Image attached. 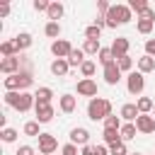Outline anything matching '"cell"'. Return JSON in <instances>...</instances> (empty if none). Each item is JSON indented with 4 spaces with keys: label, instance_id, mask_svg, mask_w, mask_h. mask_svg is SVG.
Here are the masks:
<instances>
[{
    "label": "cell",
    "instance_id": "bcb514c9",
    "mask_svg": "<svg viewBox=\"0 0 155 155\" xmlns=\"http://www.w3.org/2000/svg\"><path fill=\"white\" fill-rule=\"evenodd\" d=\"M131 155H143V153H131Z\"/></svg>",
    "mask_w": 155,
    "mask_h": 155
},
{
    "label": "cell",
    "instance_id": "74e56055",
    "mask_svg": "<svg viewBox=\"0 0 155 155\" xmlns=\"http://www.w3.org/2000/svg\"><path fill=\"white\" fill-rule=\"evenodd\" d=\"M0 138H2L5 143H15V140H17V131L7 126V128H2V133H0Z\"/></svg>",
    "mask_w": 155,
    "mask_h": 155
},
{
    "label": "cell",
    "instance_id": "cb8c5ba5",
    "mask_svg": "<svg viewBox=\"0 0 155 155\" xmlns=\"http://www.w3.org/2000/svg\"><path fill=\"white\" fill-rule=\"evenodd\" d=\"M44 34H46L48 39L58 41V36H61V24H58V22H48V24L44 27Z\"/></svg>",
    "mask_w": 155,
    "mask_h": 155
},
{
    "label": "cell",
    "instance_id": "d6986e66",
    "mask_svg": "<svg viewBox=\"0 0 155 155\" xmlns=\"http://www.w3.org/2000/svg\"><path fill=\"white\" fill-rule=\"evenodd\" d=\"M102 138H104L107 145H116V143H121V131H116V128H104Z\"/></svg>",
    "mask_w": 155,
    "mask_h": 155
},
{
    "label": "cell",
    "instance_id": "1f68e13d",
    "mask_svg": "<svg viewBox=\"0 0 155 155\" xmlns=\"http://www.w3.org/2000/svg\"><path fill=\"white\" fill-rule=\"evenodd\" d=\"M80 155H109V150L104 145H85Z\"/></svg>",
    "mask_w": 155,
    "mask_h": 155
},
{
    "label": "cell",
    "instance_id": "7402d4cb",
    "mask_svg": "<svg viewBox=\"0 0 155 155\" xmlns=\"http://www.w3.org/2000/svg\"><path fill=\"white\" fill-rule=\"evenodd\" d=\"M153 70H155V58L140 56L138 58V73H153Z\"/></svg>",
    "mask_w": 155,
    "mask_h": 155
},
{
    "label": "cell",
    "instance_id": "f35d334b",
    "mask_svg": "<svg viewBox=\"0 0 155 155\" xmlns=\"http://www.w3.org/2000/svg\"><path fill=\"white\" fill-rule=\"evenodd\" d=\"M109 155H128L126 143L121 140V143H116V145H109Z\"/></svg>",
    "mask_w": 155,
    "mask_h": 155
},
{
    "label": "cell",
    "instance_id": "52a82bcc",
    "mask_svg": "<svg viewBox=\"0 0 155 155\" xmlns=\"http://www.w3.org/2000/svg\"><path fill=\"white\" fill-rule=\"evenodd\" d=\"M34 114H36V121L39 124H48L51 119H53V107L51 104H44V102H36V107H34Z\"/></svg>",
    "mask_w": 155,
    "mask_h": 155
},
{
    "label": "cell",
    "instance_id": "30bf717a",
    "mask_svg": "<svg viewBox=\"0 0 155 155\" xmlns=\"http://www.w3.org/2000/svg\"><path fill=\"white\" fill-rule=\"evenodd\" d=\"M70 143L73 145H90V131L87 128H82V126H78V128H73L70 131Z\"/></svg>",
    "mask_w": 155,
    "mask_h": 155
},
{
    "label": "cell",
    "instance_id": "8d00e7d4",
    "mask_svg": "<svg viewBox=\"0 0 155 155\" xmlns=\"http://www.w3.org/2000/svg\"><path fill=\"white\" fill-rule=\"evenodd\" d=\"M94 70H97V65H94L92 61H85V63L80 65V73H82L85 78H92V75H94Z\"/></svg>",
    "mask_w": 155,
    "mask_h": 155
},
{
    "label": "cell",
    "instance_id": "4fadbf2b",
    "mask_svg": "<svg viewBox=\"0 0 155 155\" xmlns=\"http://www.w3.org/2000/svg\"><path fill=\"white\" fill-rule=\"evenodd\" d=\"M119 116H121L126 124H133V121L140 116V111H138V107H136V104H131V102H128V104H124V107H121Z\"/></svg>",
    "mask_w": 155,
    "mask_h": 155
},
{
    "label": "cell",
    "instance_id": "ffe728a7",
    "mask_svg": "<svg viewBox=\"0 0 155 155\" xmlns=\"http://www.w3.org/2000/svg\"><path fill=\"white\" fill-rule=\"evenodd\" d=\"M63 12H65V7L61 5V2H51V7H48V22H58L61 17H63Z\"/></svg>",
    "mask_w": 155,
    "mask_h": 155
},
{
    "label": "cell",
    "instance_id": "d6a6232c",
    "mask_svg": "<svg viewBox=\"0 0 155 155\" xmlns=\"http://www.w3.org/2000/svg\"><path fill=\"white\" fill-rule=\"evenodd\" d=\"M128 7H131V12H136V17H138L143 10H148V2H145V0H128Z\"/></svg>",
    "mask_w": 155,
    "mask_h": 155
},
{
    "label": "cell",
    "instance_id": "8992f818",
    "mask_svg": "<svg viewBox=\"0 0 155 155\" xmlns=\"http://www.w3.org/2000/svg\"><path fill=\"white\" fill-rule=\"evenodd\" d=\"M78 94L94 99V97H97V82H94L92 78H82V80L78 82Z\"/></svg>",
    "mask_w": 155,
    "mask_h": 155
},
{
    "label": "cell",
    "instance_id": "277c9868",
    "mask_svg": "<svg viewBox=\"0 0 155 155\" xmlns=\"http://www.w3.org/2000/svg\"><path fill=\"white\" fill-rule=\"evenodd\" d=\"M126 90H128L131 94H140V92L145 90V78H143V73H128V78H126Z\"/></svg>",
    "mask_w": 155,
    "mask_h": 155
},
{
    "label": "cell",
    "instance_id": "603a6c76",
    "mask_svg": "<svg viewBox=\"0 0 155 155\" xmlns=\"http://www.w3.org/2000/svg\"><path fill=\"white\" fill-rule=\"evenodd\" d=\"M136 107H138V111H140V114H153L155 99H150V97H140V99L136 102Z\"/></svg>",
    "mask_w": 155,
    "mask_h": 155
},
{
    "label": "cell",
    "instance_id": "ee69618b",
    "mask_svg": "<svg viewBox=\"0 0 155 155\" xmlns=\"http://www.w3.org/2000/svg\"><path fill=\"white\" fill-rule=\"evenodd\" d=\"M109 7H111V5H109L107 0H99V2H97V10H99V15H104V17H107V12H109Z\"/></svg>",
    "mask_w": 155,
    "mask_h": 155
},
{
    "label": "cell",
    "instance_id": "ba28073f",
    "mask_svg": "<svg viewBox=\"0 0 155 155\" xmlns=\"http://www.w3.org/2000/svg\"><path fill=\"white\" fill-rule=\"evenodd\" d=\"M136 128H138V133H153L155 131V119H153V114H140L138 119H136Z\"/></svg>",
    "mask_w": 155,
    "mask_h": 155
},
{
    "label": "cell",
    "instance_id": "7c38bea8",
    "mask_svg": "<svg viewBox=\"0 0 155 155\" xmlns=\"http://www.w3.org/2000/svg\"><path fill=\"white\" fill-rule=\"evenodd\" d=\"M22 68H19V56H12V58H2L0 61V73H5V75H15V73H19Z\"/></svg>",
    "mask_w": 155,
    "mask_h": 155
},
{
    "label": "cell",
    "instance_id": "d4e9b609",
    "mask_svg": "<svg viewBox=\"0 0 155 155\" xmlns=\"http://www.w3.org/2000/svg\"><path fill=\"white\" fill-rule=\"evenodd\" d=\"M0 53H2L5 58H12V56H19V51H17V46H15V41H2V44H0Z\"/></svg>",
    "mask_w": 155,
    "mask_h": 155
},
{
    "label": "cell",
    "instance_id": "b9f144b4",
    "mask_svg": "<svg viewBox=\"0 0 155 155\" xmlns=\"http://www.w3.org/2000/svg\"><path fill=\"white\" fill-rule=\"evenodd\" d=\"M145 56L155 58V39H148V41H145Z\"/></svg>",
    "mask_w": 155,
    "mask_h": 155
},
{
    "label": "cell",
    "instance_id": "d590c367",
    "mask_svg": "<svg viewBox=\"0 0 155 155\" xmlns=\"http://www.w3.org/2000/svg\"><path fill=\"white\" fill-rule=\"evenodd\" d=\"M99 36H102V29H99L97 24H92V27L85 29V39H94V41H99Z\"/></svg>",
    "mask_w": 155,
    "mask_h": 155
},
{
    "label": "cell",
    "instance_id": "4316f807",
    "mask_svg": "<svg viewBox=\"0 0 155 155\" xmlns=\"http://www.w3.org/2000/svg\"><path fill=\"white\" fill-rule=\"evenodd\" d=\"M136 133H138L136 124H124V126H121V140H124V143H126V140H133Z\"/></svg>",
    "mask_w": 155,
    "mask_h": 155
},
{
    "label": "cell",
    "instance_id": "7a4b0ae2",
    "mask_svg": "<svg viewBox=\"0 0 155 155\" xmlns=\"http://www.w3.org/2000/svg\"><path fill=\"white\" fill-rule=\"evenodd\" d=\"M133 19V12L128 5H111L109 12H107V27L109 29H116L119 24H126Z\"/></svg>",
    "mask_w": 155,
    "mask_h": 155
},
{
    "label": "cell",
    "instance_id": "ab89813d",
    "mask_svg": "<svg viewBox=\"0 0 155 155\" xmlns=\"http://www.w3.org/2000/svg\"><path fill=\"white\" fill-rule=\"evenodd\" d=\"M48 7H51L48 0H34V10L36 12H48Z\"/></svg>",
    "mask_w": 155,
    "mask_h": 155
},
{
    "label": "cell",
    "instance_id": "5b68a950",
    "mask_svg": "<svg viewBox=\"0 0 155 155\" xmlns=\"http://www.w3.org/2000/svg\"><path fill=\"white\" fill-rule=\"evenodd\" d=\"M56 148H58V140H56L53 133H41L39 136V153L41 155H53Z\"/></svg>",
    "mask_w": 155,
    "mask_h": 155
},
{
    "label": "cell",
    "instance_id": "f6af8a7d",
    "mask_svg": "<svg viewBox=\"0 0 155 155\" xmlns=\"http://www.w3.org/2000/svg\"><path fill=\"white\" fill-rule=\"evenodd\" d=\"M7 15H10V5L2 2V5H0V17H7Z\"/></svg>",
    "mask_w": 155,
    "mask_h": 155
},
{
    "label": "cell",
    "instance_id": "7dc6e473",
    "mask_svg": "<svg viewBox=\"0 0 155 155\" xmlns=\"http://www.w3.org/2000/svg\"><path fill=\"white\" fill-rule=\"evenodd\" d=\"M153 119H155V107H153Z\"/></svg>",
    "mask_w": 155,
    "mask_h": 155
},
{
    "label": "cell",
    "instance_id": "83f0119b",
    "mask_svg": "<svg viewBox=\"0 0 155 155\" xmlns=\"http://www.w3.org/2000/svg\"><path fill=\"white\" fill-rule=\"evenodd\" d=\"M82 51H85V53H90V56H97V53L102 51V46H99V41H94V39H85Z\"/></svg>",
    "mask_w": 155,
    "mask_h": 155
},
{
    "label": "cell",
    "instance_id": "2e32d148",
    "mask_svg": "<svg viewBox=\"0 0 155 155\" xmlns=\"http://www.w3.org/2000/svg\"><path fill=\"white\" fill-rule=\"evenodd\" d=\"M58 107H61V111H63V114H73V111H75V107H78V99H75L73 94H63V97L58 99Z\"/></svg>",
    "mask_w": 155,
    "mask_h": 155
},
{
    "label": "cell",
    "instance_id": "f546056e",
    "mask_svg": "<svg viewBox=\"0 0 155 155\" xmlns=\"http://www.w3.org/2000/svg\"><path fill=\"white\" fill-rule=\"evenodd\" d=\"M22 131H24V136H31V138H39V136H41V131H39V121H36V119H34V121H27Z\"/></svg>",
    "mask_w": 155,
    "mask_h": 155
},
{
    "label": "cell",
    "instance_id": "7bdbcfd3",
    "mask_svg": "<svg viewBox=\"0 0 155 155\" xmlns=\"http://www.w3.org/2000/svg\"><path fill=\"white\" fill-rule=\"evenodd\" d=\"M34 153H36V150H34V148H31V145H19V148H17V153H15V155H34Z\"/></svg>",
    "mask_w": 155,
    "mask_h": 155
},
{
    "label": "cell",
    "instance_id": "ac0fdd59",
    "mask_svg": "<svg viewBox=\"0 0 155 155\" xmlns=\"http://www.w3.org/2000/svg\"><path fill=\"white\" fill-rule=\"evenodd\" d=\"M82 63H85V51H82V48H73L70 56H68V65H70V68H78V65H82Z\"/></svg>",
    "mask_w": 155,
    "mask_h": 155
},
{
    "label": "cell",
    "instance_id": "3957f363",
    "mask_svg": "<svg viewBox=\"0 0 155 155\" xmlns=\"http://www.w3.org/2000/svg\"><path fill=\"white\" fill-rule=\"evenodd\" d=\"M87 116H90L92 121H104L107 116H111V102L104 99V97L90 99V104H87Z\"/></svg>",
    "mask_w": 155,
    "mask_h": 155
},
{
    "label": "cell",
    "instance_id": "6da1fadb",
    "mask_svg": "<svg viewBox=\"0 0 155 155\" xmlns=\"http://www.w3.org/2000/svg\"><path fill=\"white\" fill-rule=\"evenodd\" d=\"M5 104L17 111H29L31 107H36V97L29 92H5Z\"/></svg>",
    "mask_w": 155,
    "mask_h": 155
},
{
    "label": "cell",
    "instance_id": "4dcf8cb0",
    "mask_svg": "<svg viewBox=\"0 0 155 155\" xmlns=\"http://www.w3.org/2000/svg\"><path fill=\"white\" fill-rule=\"evenodd\" d=\"M31 82H34L31 73H29V70H19V90L27 92V87H31Z\"/></svg>",
    "mask_w": 155,
    "mask_h": 155
},
{
    "label": "cell",
    "instance_id": "8fae6325",
    "mask_svg": "<svg viewBox=\"0 0 155 155\" xmlns=\"http://www.w3.org/2000/svg\"><path fill=\"white\" fill-rule=\"evenodd\" d=\"M128 39L126 36H116L114 41H111V53H114V58H121V56H128Z\"/></svg>",
    "mask_w": 155,
    "mask_h": 155
},
{
    "label": "cell",
    "instance_id": "44dd1931",
    "mask_svg": "<svg viewBox=\"0 0 155 155\" xmlns=\"http://www.w3.org/2000/svg\"><path fill=\"white\" fill-rule=\"evenodd\" d=\"M15 46H17V51H24V48H29L31 46V34H27V31H22V34H17L15 39Z\"/></svg>",
    "mask_w": 155,
    "mask_h": 155
},
{
    "label": "cell",
    "instance_id": "5bb4252c",
    "mask_svg": "<svg viewBox=\"0 0 155 155\" xmlns=\"http://www.w3.org/2000/svg\"><path fill=\"white\" fill-rule=\"evenodd\" d=\"M119 80H121V70H119V65H116V63L107 65V68H104V82H107V85H119Z\"/></svg>",
    "mask_w": 155,
    "mask_h": 155
},
{
    "label": "cell",
    "instance_id": "484cf974",
    "mask_svg": "<svg viewBox=\"0 0 155 155\" xmlns=\"http://www.w3.org/2000/svg\"><path fill=\"white\" fill-rule=\"evenodd\" d=\"M34 97H36V102H44V104H51V97H53V90H51V87H39V90L34 92Z\"/></svg>",
    "mask_w": 155,
    "mask_h": 155
},
{
    "label": "cell",
    "instance_id": "836d02e7",
    "mask_svg": "<svg viewBox=\"0 0 155 155\" xmlns=\"http://www.w3.org/2000/svg\"><path fill=\"white\" fill-rule=\"evenodd\" d=\"M116 65H119L121 73H124V70H131V68H133V58H131V56H121V58H116Z\"/></svg>",
    "mask_w": 155,
    "mask_h": 155
},
{
    "label": "cell",
    "instance_id": "f1b7e54d",
    "mask_svg": "<svg viewBox=\"0 0 155 155\" xmlns=\"http://www.w3.org/2000/svg\"><path fill=\"white\" fill-rule=\"evenodd\" d=\"M97 56H99V63H102L104 68L111 65V63H116V58H114V53H111V46H109V48H102Z\"/></svg>",
    "mask_w": 155,
    "mask_h": 155
},
{
    "label": "cell",
    "instance_id": "9c48e42d",
    "mask_svg": "<svg viewBox=\"0 0 155 155\" xmlns=\"http://www.w3.org/2000/svg\"><path fill=\"white\" fill-rule=\"evenodd\" d=\"M70 51H73V46H70V41H65V39H58V41L51 44V53H53L56 58H68Z\"/></svg>",
    "mask_w": 155,
    "mask_h": 155
},
{
    "label": "cell",
    "instance_id": "9a60e30c",
    "mask_svg": "<svg viewBox=\"0 0 155 155\" xmlns=\"http://www.w3.org/2000/svg\"><path fill=\"white\" fill-rule=\"evenodd\" d=\"M68 70H70L68 58H56V61L51 63V73H53L56 78H65V75H68Z\"/></svg>",
    "mask_w": 155,
    "mask_h": 155
},
{
    "label": "cell",
    "instance_id": "e0dca14e",
    "mask_svg": "<svg viewBox=\"0 0 155 155\" xmlns=\"http://www.w3.org/2000/svg\"><path fill=\"white\" fill-rule=\"evenodd\" d=\"M153 27H155V19H150V17H136V29L140 34H150Z\"/></svg>",
    "mask_w": 155,
    "mask_h": 155
},
{
    "label": "cell",
    "instance_id": "60d3db41",
    "mask_svg": "<svg viewBox=\"0 0 155 155\" xmlns=\"http://www.w3.org/2000/svg\"><path fill=\"white\" fill-rule=\"evenodd\" d=\"M61 155H78V145L65 143V145H63V150H61Z\"/></svg>",
    "mask_w": 155,
    "mask_h": 155
},
{
    "label": "cell",
    "instance_id": "e575fe53",
    "mask_svg": "<svg viewBox=\"0 0 155 155\" xmlns=\"http://www.w3.org/2000/svg\"><path fill=\"white\" fill-rule=\"evenodd\" d=\"M104 128H116V131H121V116H107L104 119Z\"/></svg>",
    "mask_w": 155,
    "mask_h": 155
}]
</instances>
